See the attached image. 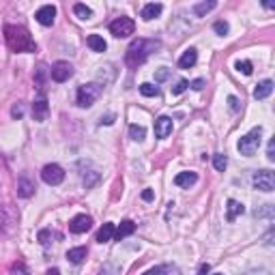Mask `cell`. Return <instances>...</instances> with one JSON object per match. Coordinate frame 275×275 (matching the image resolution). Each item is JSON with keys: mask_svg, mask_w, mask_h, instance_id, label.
Here are the masks:
<instances>
[{"mask_svg": "<svg viewBox=\"0 0 275 275\" xmlns=\"http://www.w3.org/2000/svg\"><path fill=\"white\" fill-rule=\"evenodd\" d=\"M71 75H73V67H71L67 61H58L52 65V69H50V77L54 82H67Z\"/></svg>", "mask_w": 275, "mask_h": 275, "instance_id": "obj_7", "label": "cell"}, {"mask_svg": "<svg viewBox=\"0 0 275 275\" xmlns=\"http://www.w3.org/2000/svg\"><path fill=\"white\" fill-rule=\"evenodd\" d=\"M228 103H230L232 112H239V99H237V97H228Z\"/></svg>", "mask_w": 275, "mask_h": 275, "instance_id": "obj_38", "label": "cell"}, {"mask_svg": "<svg viewBox=\"0 0 275 275\" xmlns=\"http://www.w3.org/2000/svg\"><path fill=\"white\" fill-rule=\"evenodd\" d=\"M273 93V82L271 80H265V82H260L258 86H256V90H254V97L256 99H267Z\"/></svg>", "mask_w": 275, "mask_h": 275, "instance_id": "obj_19", "label": "cell"}, {"mask_svg": "<svg viewBox=\"0 0 275 275\" xmlns=\"http://www.w3.org/2000/svg\"><path fill=\"white\" fill-rule=\"evenodd\" d=\"M39 243H41V245H48L50 243V230H41V232H39Z\"/></svg>", "mask_w": 275, "mask_h": 275, "instance_id": "obj_36", "label": "cell"}, {"mask_svg": "<svg viewBox=\"0 0 275 275\" xmlns=\"http://www.w3.org/2000/svg\"><path fill=\"white\" fill-rule=\"evenodd\" d=\"M245 213V206L241 205V202L237 200H228V213H226V219L228 221H234L239 217V215H243Z\"/></svg>", "mask_w": 275, "mask_h": 275, "instance_id": "obj_18", "label": "cell"}, {"mask_svg": "<svg viewBox=\"0 0 275 275\" xmlns=\"http://www.w3.org/2000/svg\"><path fill=\"white\" fill-rule=\"evenodd\" d=\"M114 224H103L101 228H99V232H97V241H99V243H108L110 239L114 237Z\"/></svg>", "mask_w": 275, "mask_h": 275, "instance_id": "obj_22", "label": "cell"}, {"mask_svg": "<svg viewBox=\"0 0 275 275\" xmlns=\"http://www.w3.org/2000/svg\"><path fill=\"white\" fill-rule=\"evenodd\" d=\"M215 275H224V273H215Z\"/></svg>", "mask_w": 275, "mask_h": 275, "instance_id": "obj_47", "label": "cell"}, {"mask_svg": "<svg viewBox=\"0 0 275 275\" xmlns=\"http://www.w3.org/2000/svg\"><path fill=\"white\" fill-rule=\"evenodd\" d=\"M267 157H269L271 161L275 159V140H271V142H269V148H267Z\"/></svg>", "mask_w": 275, "mask_h": 275, "instance_id": "obj_37", "label": "cell"}, {"mask_svg": "<svg viewBox=\"0 0 275 275\" xmlns=\"http://www.w3.org/2000/svg\"><path fill=\"white\" fill-rule=\"evenodd\" d=\"M86 43L93 52H106V48H108V43L103 41V37H99V35H88Z\"/></svg>", "mask_w": 275, "mask_h": 275, "instance_id": "obj_21", "label": "cell"}, {"mask_svg": "<svg viewBox=\"0 0 275 275\" xmlns=\"http://www.w3.org/2000/svg\"><path fill=\"white\" fill-rule=\"evenodd\" d=\"M50 114V106L45 99H37L35 103H32V119H35L37 123H43L45 119H48Z\"/></svg>", "mask_w": 275, "mask_h": 275, "instance_id": "obj_12", "label": "cell"}, {"mask_svg": "<svg viewBox=\"0 0 275 275\" xmlns=\"http://www.w3.org/2000/svg\"><path fill=\"white\" fill-rule=\"evenodd\" d=\"M189 86H192L194 90H202L205 88V80H194V82H189Z\"/></svg>", "mask_w": 275, "mask_h": 275, "instance_id": "obj_39", "label": "cell"}, {"mask_svg": "<svg viewBox=\"0 0 275 275\" xmlns=\"http://www.w3.org/2000/svg\"><path fill=\"white\" fill-rule=\"evenodd\" d=\"M90 226H93V219H90L88 215H75V217L69 221V230L73 234L86 232V230H90Z\"/></svg>", "mask_w": 275, "mask_h": 275, "instance_id": "obj_9", "label": "cell"}, {"mask_svg": "<svg viewBox=\"0 0 275 275\" xmlns=\"http://www.w3.org/2000/svg\"><path fill=\"white\" fill-rule=\"evenodd\" d=\"M168 75H170V71H168L166 67H161V69L155 73V80H157V82H163V80H168Z\"/></svg>", "mask_w": 275, "mask_h": 275, "instance_id": "obj_35", "label": "cell"}, {"mask_svg": "<svg viewBox=\"0 0 275 275\" xmlns=\"http://www.w3.org/2000/svg\"><path fill=\"white\" fill-rule=\"evenodd\" d=\"M134 230H136V224L132 219H125V221H121V226L114 230V239L123 241L125 237H129V234H134Z\"/></svg>", "mask_w": 275, "mask_h": 275, "instance_id": "obj_16", "label": "cell"}, {"mask_svg": "<svg viewBox=\"0 0 275 275\" xmlns=\"http://www.w3.org/2000/svg\"><path fill=\"white\" fill-rule=\"evenodd\" d=\"M86 254H88L86 247H73V250L67 252V260H69V263H73V265H80L82 260L86 258Z\"/></svg>", "mask_w": 275, "mask_h": 275, "instance_id": "obj_20", "label": "cell"}, {"mask_svg": "<svg viewBox=\"0 0 275 275\" xmlns=\"http://www.w3.org/2000/svg\"><path fill=\"white\" fill-rule=\"evenodd\" d=\"M208 271H211V267H208V265L205 263V265H200V271H198V275H208Z\"/></svg>", "mask_w": 275, "mask_h": 275, "instance_id": "obj_42", "label": "cell"}, {"mask_svg": "<svg viewBox=\"0 0 275 275\" xmlns=\"http://www.w3.org/2000/svg\"><path fill=\"white\" fill-rule=\"evenodd\" d=\"M134 30H136V24L132 17H119L110 24V32L116 39H127L129 35H134Z\"/></svg>", "mask_w": 275, "mask_h": 275, "instance_id": "obj_5", "label": "cell"}, {"mask_svg": "<svg viewBox=\"0 0 275 275\" xmlns=\"http://www.w3.org/2000/svg\"><path fill=\"white\" fill-rule=\"evenodd\" d=\"M159 273H161V267H155V269H148L144 275H159Z\"/></svg>", "mask_w": 275, "mask_h": 275, "instance_id": "obj_44", "label": "cell"}, {"mask_svg": "<svg viewBox=\"0 0 275 275\" xmlns=\"http://www.w3.org/2000/svg\"><path fill=\"white\" fill-rule=\"evenodd\" d=\"M11 116H13V119H22V116H24V106H22V103H15V106L11 108Z\"/></svg>", "mask_w": 275, "mask_h": 275, "instance_id": "obj_34", "label": "cell"}, {"mask_svg": "<svg viewBox=\"0 0 275 275\" xmlns=\"http://www.w3.org/2000/svg\"><path fill=\"white\" fill-rule=\"evenodd\" d=\"M50 71L45 69V65H39V69H37V86L43 90V80H45V75H48Z\"/></svg>", "mask_w": 275, "mask_h": 275, "instance_id": "obj_29", "label": "cell"}, {"mask_svg": "<svg viewBox=\"0 0 275 275\" xmlns=\"http://www.w3.org/2000/svg\"><path fill=\"white\" fill-rule=\"evenodd\" d=\"M213 166H215V170H219V172H224V170H226V166H228V159H226V155H221V153L213 155Z\"/></svg>", "mask_w": 275, "mask_h": 275, "instance_id": "obj_27", "label": "cell"}, {"mask_svg": "<svg viewBox=\"0 0 275 275\" xmlns=\"http://www.w3.org/2000/svg\"><path fill=\"white\" fill-rule=\"evenodd\" d=\"M161 43L159 41H153V39H136V41L127 48V54H125V61L129 67H140V65L146 61V58L153 54L155 50H159Z\"/></svg>", "mask_w": 275, "mask_h": 275, "instance_id": "obj_2", "label": "cell"}, {"mask_svg": "<svg viewBox=\"0 0 275 275\" xmlns=\"http://www.w3.org/2000/svg\"><path fill=\"white\" fill-rule=\"evenodd\" d=\"M159 275H181V271H179V267H174V265H163Z\"/></svg>", "mask_w": 275, "mask_h": 275, "instance_id": "obj_33", "label": "cell"}, {"mask_svg": "<svg viewBox=\"0 0 275 275\" xmlns=\"http://www.w3.org/2000/svg\"><path fill=\"white\" fill-rule=\"evenodd\" d=\"M215 6H217V2H213V0H211V2H200V4H196V6H194V13L202 17V15H206L208 11H213Z\"/></svg>", "mask_w": 275, "mask_h": 275, "instance_id": "obj_23", "label": "cell"}, {"mask_svg": "<svg viewBox=\"0 0 275 275\" xmlns=\"http://www.w3.org/2000/svg\"><path fill=\"white\" fill-rule=\"evenodd\" d=\"M101 90H103V86H101V84H97V82L82 84V86L77 88V106H80V108H90L101 97Z\"/></svg>", "mask_w": 275, "mask_h": 275, "instance_id": "obj_3", "label": "cell"}, {"mask_svg": "<svg viewBox=\"0 0 275 275\" xmlns=\"http://www.w3.org/2000/svg\"><path fill=\"white\" fill-rule=\"evenodd\" d=\"M254 187L260 189V192H273L275 176L271 170H260V172L254 174Z\"/></svg>", "mask_w": 275, "mask_h": 275, "instance_id": "obj_8", "label": "cell"}, {"mask_svg": "<svg viewBox=\"0 0 275 275\" xmlns=\"http://www.w3.org/2000/svg\"><path fill=\"white\" fill-rule=\"evenodd\" d=\"M48 275H61V271H58V269H50Z\"/></svg>", "mask_w": 275, "mask_h": 275, "instance_id": "obj_46", "label": "cell"}, {"mask_svg": "<svg viewBox=\"0 0 275 275\" xmlns=\"http://www.w3.org/2000/svg\"><path fill=\"white\" fill-rule=\"evenodd\" d=\"M99 275H121V267L114 265V263H108V265H103Z\"/></svg>", "mask_w": 275, "mask_h": 275, "instance_id": "obj_28", "label": "cell"}, {"mask_svg": "<svg viewBox=\"0 0 275 275\" xmlns=\"http://www.w3.org/2000/svg\"><path fill=\"white\" fill-rule=\"evenodd\" d=\"M32 194H35V183H32L26 174H22L17 181V196L19 198H30Z\"/></svg>", "mask_w": 275, "mask_h": 275, "instance_id": "obj_13", "label": "cell"}, {"mask_svg": "<svg viewBox=\"0 0 275 275\" xmlns=\"http://www.w3.org/2000/svg\"><path fill=\"white\" fill-rule=\"evenodd\" d=\"M41 179H43V183H48V185H61L65 181V170L58 166V163H48V166L41 170Z\"/></svg>", "mask_w": 275, "mask_h": 275, "instance_id": "obj_6", "label": "cell"}, {"mask_svg": "<svg viewBox=\"0 0 275 275\" xmlns=\"http://www.w3.org/2000/svg\"><path fill=\"white\" fill-rule=\"evenodd\" d=\"M37 22L41 24V26H52L54 24V17H56V6H52V4H43L41 9L37 11Z\"/></svg>", "mask_w": 275, "mask_h": 275, "instance_id": "obj_10", "label": "cell"}, {"mask_svg": "<svg viewBox=\"0 0 275 275\" xmlns=\"http://www.w3.org/2000/svg\"><path fill=\"white\" fill-rule=\"evenodd\" d=\"M101 123H106V125H112V123H114V114H108L106 119H101Z\"/></svg>", "mask_w": 275, "mask_h": 275, "instance_id": "obj_45", "label": "cell"}, {"mask_svg": "<svg viewBox=\"0 0 275 275\" xmlns=\"http://www.w3.org/2000/svg\"><path fill=\"white\" fill-rule=\"evenodd\" d=\"M73 13H75V15L80 17V19H90V17H93V11H90L86 4H82V2H77V4L73 6Z\"/></svg>", "mask_w": 275, "mask_h": 275, "instance_id": "obj_24", "label": "cell"}, {"mask_svg": "<svg viewBox=\"0 0 275 275\" xmlns=\"http://www.w3.org/2000/svg\"><path fill=\"white\" fill-rule=\"evenodd\" d=\"M196 181H198V174H196V172H179L174 176V185L176 187H192Z\"/></svg>", "mask_w": 275, "mask_h": 275, "instance_id": "obj_15", "label": "cell"}, {"mask_svg": "<svg viewBox=\"0 0 275 275\" xmlns=\"http://www.w3.org/2000/svg\"><path fill=\"white\" fill-rule=\"evenodd\" d=\"M213 30L217 32V35H228V30H230V26H228V22H215V26H213Z\"/></svg>", "mask_w": 275, "mask_h": 275, "instance_id": "obj_32", "label": "cell"}, {"mask_svg": "<svg viewBox=\"0 0 275 275\" xmlns=\"http://www.w3.org/2000/svg\"><path fill=\"white\" fill-rule=\"evenodd\" d=\"M140 93L144 95V97H157V95H159V88H157L155 86V84H142V86H140Z\"/></svg>", "mask_w": 275, "mask_h": 275, "instance_id": "obj_26", "label": "cell"}, {"mask_svg": "<svg viewBox=\"0 0 275 275\" xmlns=\"http://www.w3.org/2000/svg\"><path fill=\"white\" fill-rule=\"evenodd\" d=\"M4 41L9 45L11 52L15 54H26V52H35L37 43L32 41L30 32L24 26H15V24H6L4 26Z\"/></svg>", "mask_w": 275, "mask_h": 275, "instance_id": "obj_1", "label": "cell"}, {"mask_svg": "<svg viewBox=\"0 0 275 275\" xmlns=\"http://www.w3.org/2000/svg\"><path fill=\"white\" fill-rule=\"evenodd\" d=\"M129 136H132V140L142 142L144 136H146V129L140 127V125H132V127H129Z\"/></svg>", "mask_w": 275, "mask_h": 275, "instance_id": "obj_25", "label": "cell"}, {"mask_svg": "<svg viewBox=\"0 0 275 275\" xmlns=\"http://www.w3.org/2000/svg\"><path fill=\"white\" fill-rule=\"evenodd\" d=\"M237 71H241V73H245V75H252L254 67H252L250 61H239V63H237Z\"/></svg>", "mask_w": 275, "mask_h": 275, "instance_id": "obj_30", "label": "cell"}, {"mask_svg": "<svg viewBox=\"0 0 275 275\" xmlns=\"http://www.w3.org/2000/svg\"><path fill=\"white\" fill-rule=\"evenodd\" d=\"M245 275H271V273L265 271V269H258V271H250V273H245Z\"/></svg>", "mask_w": 275, "mask_h": 275, "instance_id": "obj_43", "label": "cell"}, {"mask_svg": "<svg viewBox=\"0 0 275 275\" xmlns=\"http://www.w3.org/2000/svg\"><path fill=\"white\" fill-rule=\"evenodd\" d=\"M13 273H15V275H26L24 265H15V267H13Z\"/></svg>", "mask_w": 275, "mask_h": 275, "instance_id": "obj_41", "label": "cell"}, {"mask_svg": "<svg viewBox=\"0 0 275 275\" xmlns=\"http://www.w3.org/2000/svg\"><path fill=\"white\" fill-rule=\"evenodd\" d=\"M187 88H189V82H187V80H179V82H176L174 86H172V95H183Z\"/></svg>", "mask_w": 275, "mask_h": 275, "instance_id": "obj_31", "label": "cell"}, {"mask_svg": "<svg viewBox=\"0 0 275 275\" xmlns=\"http://www.w3.org/2000/svg\"><path fill=\"white\" fill-rule=\"evenodd\" d=\"M172 134V119L170 116H159L155 121V136L157 138H168Z\"/></svg>", "mask_w": 275, "mask_h": 275, "instance_id": "obj_11", "label": "cell"}, {"mask_svg": "<svg viewBox=\"0 0 275 275\" xmlns=\"http://www.w3.org/2000/svg\"><path fill=\"white\" fill-rule=\"evenodd\" d=\"M161 11H163V4H161V2H148V4H144V6H142L140 17L144 19V22H150V19H155Z\"/></svg>", "mask_w": 275, "mask_h": 275, "instance_id": "obj_14", "label": "cell"}, {"mask_svg": "<svg viewBox=\"0 0 275 275\" xmlns=\"http://www.w3.org/2000/svg\"><path fill=\"white\" fill-rule=\"evenodd\" d=\"M155 198V194L153 192H150V189H144V192H142V200H146V202H150V200H153Z\"/></svg>", "mask_w": 275, "mask_h": 275, "instance_id": "obj_40", "label": "cell"}, {"mask_svg": "<svg viewBox=\"0 0 275 275\" xmlns=\"http://www.w3.org/2000/svg\"><path fill=\"white\" fill-rule=\"evenodd\" d=\"M260 142H263V129L260 127H256V129H252L247 136H243L239 140V144H237V148H239V153L241 155H254L258 150V146H260Z\"/></svg>", "mask_w": 275, "mask_h": 275, "instance_id": "obj_4", "label": "cell"}, {"mask_svg": "<svg viewBox=\"0 0 275 275\" xmlns=\"http://www.w3.org/2000/svg\"><path fill=\"white\" fill-rule=\"evenodd\" d=\"M196 61H198V52H196L194 48H189L183 52V56L179 58V67L181 69H189V67H194Z\"/></svg>", "mask_w": 275, "mask_h": 275, "instance_id": "obj_17", "label": "cell"}]
</instances>
